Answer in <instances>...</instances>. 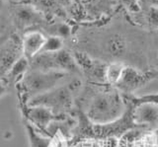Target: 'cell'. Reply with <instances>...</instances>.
Segmentation results:
<instances>
[{
  "label": "cell",
  "mask_w": 158,
  "mask_h": 147,
  "mask_svg": "<svg viewBox=\"0 0 158 147\" xmlns=\"http://www.w3.org/2000/svg\"><path fill=\"white\" fill-rule=\"evenodd\" d=\"M127 112L125 98L116 88L95 94L87 107L86 117L92 125H107L120 120Z\"/></svg>",
  "instance_id": "obj_1"
},
{
  "label": "cell",
  "mask_w": 158,
  "mask_h": 147,
  "mask_svg": "<svg viewBox=\"0 0 158 147\" xmlns=\"http://www.w3.org/2000/svg\"><path fill=\"white\" fill-rule=\"evenodd\" d=\"M69 73L59 71H43L32 69L26 73L19 83L20 95L26 106L29 101L35 97L44 94L62 85Z\"/></svg>",
  "instance_id": "obj_2"
},
{
  "label": "cell",
  "mask_w": 158,
  "mask_h": 147,
  "mask_svg": "<svg viewBox=\"0 0 158 147\" xmlns=\"http://www.w3.org/2000/svg\"><path fill=\"white\" fill-rule=\"evenodd\" d=\"M32 69L43 71H59L72 73L79 70L75 58L65 51L56 52H41L30 61Z\"/></svg>",
  "instance_id": "obj_3"
},
{
  "label": "cell",
  "mask_w": 158,
  "mask_h": 147,
  "mask_svg": "<svg viewBox=\"0 0 158 147\" xmlns=\"http://www.w3.org/2000/svg\"><path fill=\"white\" fill-rule=\"evenodd\" d=\"M80 85V82L74 81L67 86H59L52 91L31 99L28 106H44L51 109L53 112H64L68 110L72 104V92ZM26 105V106H27Z\"/></svg>",
  "instance_id": "obj_4"
},
{
  "label": "cell",
  "mask_w": 158,
  "mask_h": 147,
  "mask_svg": "<svg viewBox=\"0 0 158 147\" xmlns=\"http://www.w3.org/2000/svg\"><path fill=\"white\" fill-rule=\"evenodd\" d=\"M131 103L130 115L133 125L156 129L158 126V101L141 96L132 97Z\"/></svg>",
  "instance_id": "obj_5"
},
{
  "label": "cell",
  "mask_w": 158,
  "mask_h": 147,
  "mask_svg": "<svg viewBox=\"0 0 158 147\" xmlns=\"http://www.w3.org/2000/svg\"><path fill=\"white\" fill-rule=\"evenodd\" d=\"M24 56L22 40L16 36L10 37L1 47L0 53V72L4 77L11 68Z\"/></svg>",
  "instance_id": "obj_6"
},
{
  "label": "cell",
  "mask_w": 158,
  "mask_h": 147,
  "mask_svg": "<svg viewBox=\"0 0 158 147\" xmlns=\"http://www.w3.org/2000/svg\"><path fill=\"white\" fill-rule=\"evenodd\" d=\"M154 78H156V76L152 73H145L133 67L126 66L123 74L116 88L121 93L131 94L146 85L148 82Z\"/></svg>",
  "instance_id": "obj_7"
},
{
  "label": "cell",
  "mask_w": 158,
  "mask_h": 147,
  "mask_svg": "<svg viewBox=\"0 0 158 147\" xmlns=\"http://www.w3.org/2000/svg\"><path fill=\"white\" fill-rule=\"evenodd\" d=\"M25 116L27 121L42 131H46L53 120L59 119V116L44 106H25Z\"/></svg>",
  "instance_id": "obj_8"
},
{
  "label": "cell",
  "mask_w": 158,
  "mask_h": 147,
  "mask_svg": "<svg viewBox=\"0 0 158 147\" xmlns=\"http://www.w3.org/2000/svg\"><path fill=\"white\" fill-rule=\"evenodd\" d=\"M47 38L39 31H31L25 34L22 40V47L24 56L31 61L42 52Z\"/></svg>",
  "instance_id": "obj_9"
},
{
  "label": "cell",
  "mask_w": 158,
  "mask_h": 147,
  "mask_svg": "<svg viewBox=\"0 0 158 147\" xmlns=\"http://www.w3.org/2000/svg\"><path fill=\"white\" fill-rule=\"evenodd\" d=\"M14 18L19 27L26 28L41 22L42 15L31 5H20L15 9Z\"/></svg>",
  "instance_id": "obj_10"
},
{
  "label": "cell",
  "mask_w": 158,
  "mask_h": 147,
  "mask_svg": "<svg viewBox=\"0 0 158 147\" xmlns=\"http://www.w3.org/2000/svg\"><path fill=\"white\" fill-rule=\"evenodd\" d=\"M126 69V65L121 62H113L106 66L105 83L111 86H117Z\"/></svg>",
  "instance_id": "obj_11"
},
{
  "label": "cell",
  "mask_w": 158,
  "mask_h": 147,
  "mask_svg": "<svg viewBox=\"0 0 158 147\" xmlns=\"http://www.w3.org/2000/svg\"><path fill=\"white\" fill-rule=\"evenodd\" d=\"M63 39L57 36H49L47 38V42L44 43L42 52H56L62 50Z\"/></svg>",
  "instance_id": "obj_12"
},
{
  "label": "cell",
  "mask_w": 158,
  "mask_h": 147,
  "mask_svg": "<svg viewBox=\"0 0 158 147\" xmlns=\"http://www.w3.org/2000/svg\"><path fill=\"white\" fill-rule=\"evenodd\" d=\"M108 47L110 53L114 55H118L123 53V48H125V43L120 38H113L112 40L109 41Z\"/></svg>",
  "instance_id": "obj_13"
},
{
  "label": "cell",
  "mask_w": 158,
  "mask_h": 147,
  "mask_svg": "<svg viewBox=\"0 0 158 147\" xmlns=\"http://www.w3.org/2000/svg\"><path fill=\"white\" fill-rule=\"evenodd\" d=\"M71 34V28L70 26H68L67 24H58L56 26V31H54L53 36H57L61 39H65L68 38Z\"/></svg>",
  "instance_id": "obj_14"
},
{
  "label": "cell",
  "mask_w": 158,
  "mask_h": 147,
  "mask_svg": "<svg viewBox=\"0 0 158 147\" xmlns=\"http://www.w3.org/2000/svg\"><path fill=\"white\" fill-rule=\"evenodd\" d=\"M149 20H150V23L153 24V25H158V8L151 7Z\"/></svg>",
  "instance_id": "obj_15"
},
{
  "label": "cell",
  "mask_w": 158,
  "mask_h": 147,
  "mask_svg": "<svg viewBox=\"0 0 158 147\" xmlns=\"http://www.w3.org/2000/svg\"><path fill=\"white\" fill-rule=\"evenodd\" d=\"M152 137H153V143H155L158 146V126L156 127V129H154Z\"/></svg>",
  "instance_id": "obj_16"
},
{
  "label": "cell",
  "mask_w": 158,
  "mask_h": 147,
  "mask_svg": "<svg viewBox=\"0 0 158 147\" xmlns=\"http://www.w3.org/2000/svg\"><path fill=\"white\" fill-rule=\"evenodd\" d=\"M148 4H150L151 7L153 8H158V0H146Z\"/></svg>",
  "instance_id": "obj_17"
},
{
  "label": "cell",
  "mask_w": 158,
  "mask_h": 147,
  "mask_svg": "<svg viewBox=\"0 0 158 147\" xmlns=\"http://www.w3.org/2000/svg\"><path fill=\"white\" fill-rule=\"evenodd\" d=\"M146 98L148 99H151V100H154V101H158V94H152V95H145Z\"/></svg>",
  "instance_id": "obj_18"
},
{
  "label": "cell",
  "mask_w": 158,
  "mask_h": 147,
  "mask_svg": "<svg viewBox=\"0 0 158 147\" xmlns=\"http://www.w3.org/2000/svg\"><path fill=\"white\" fill-rule=\"evenodd\" d=\"M121 1L125 2L126 4H128V5H131V4H133V3H136V0H121Z\"/></svg>",
  "instance_id": "obj_19"
},
{
  "label": "cell",
  "mask_w": 158,
  "mask_h": 147,
  "mask_svg": "<svg viewBox=\"0 0 158 147\" xmlns=\"http://www.w3.org/2000/svg\"><path fill=\"white\" fill-rule=\"evenodd\" d=\"M149 147H158V146H157L156 144H154V143H153V144H152V145H150Z\"/></svg>",
  "instance_id": "obj_20"
},
{
  "label": "cell",
  "mask_w": 158,
  "mask_h": 147,
  "mask_svg": "<svg viewBox=\"0 0 158 147\" xmlns=\"http://www.w3.org/2000/svg\"><path fill=\"white\" fill-rule=\"evenodd\" d=\"M11 1H21V0H11Z\"/></svg>",
  "instance_id": "obj_21"
}]
</instances>
